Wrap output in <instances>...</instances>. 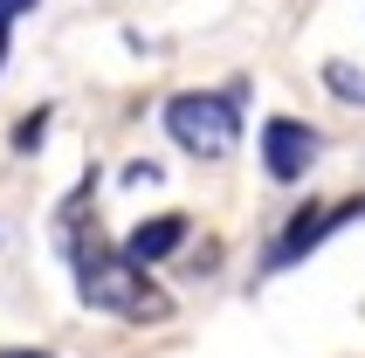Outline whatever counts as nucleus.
<instances>
[{
  "label": "nucleus",
  "mask_w": 365,
  "mask_h": 358,
  "mask_svg": "<svg viewBox=\"0 0 365 358\" xmlns=\"http://www.w3.org/2000/svg\"><path fill=\"white\" fill-rule=\"evenodd\" d=\"M62 241H69V269H76V297L90 310H110V317H131V324H159L173 317V297L145 276L138 262L124 255L118 241L97 235V220L76 214V200L62 207Z\"/></svg>",
  "instance_id": "nucleus-1"
},
{
  "label": "nucleus",
  "mask_w": 365,
  "mask_h": 358,
  "mask_svg": "<svg viewBox=\"0 0 365 358\" xmlns=\"http://www.w3.org/2000/svg\"><path fill=\"white\" fill-rule=\"evenodd\" d=\"M165 138L193 159H227L242 145V90H180L165 103Z\"/></svg>",
  "instance_id": "nucleus-2"
},
{
  "label": "nucleus",
  "mask_w": 365,
  "mask_h": 358,
  "mask_svg": "<svg viewBox=\"0 0 365 358\" xmlns=\"http://www.w3.org/2000/svg\"><path fill=\"white\" fill-rule=\"evenodd\" d=\"M345 220H365V193H351V200H331V207H297L289 214V227L276 241H269V255H262V269L269 276H283V269H297V262L310 255V248H324Z\"/></svg>",
  "instance_id": "nucleus-3"
},
{
  "label": "nucleus",
  "mask_w": 365,
  "mask_h": 358,
  "mask_svg": "<svg viewBox=\"0 0 365 358\" xmlns=\"http://www.w3.org/2000/svg\"><path fill=\"white\" fill-rule=\"evenodd\" d=\"M317 152H324V138H317L304 118H269L262 124V173L276 179V186H297V179L317 165Z\"/></svg>",
  "instance_id": "nucleus-4"
},
{
  "label": "nucleus",
  "mask_w": 365,
  "mask_h": 358,
  "mask_svg": "<svg viewBox=\"0 0 365 358\" xmlns=\"http://www.w3.org/2000/svg\"><path fill=\"white\" fill-rule=\"evenodd\" d=\"M186 235H193V220H186V214H159V220H138L118 248L138 262V269H152V262H165L173 248H186Z\"/></svg>",
  "instance_id": "nucleus-5"
},
{
  "label": "nucleus",
  "mask_w": 365,
  "mask_h": 358,
  "mask_svg": "<svg viewBox=\"0 0 365 358\" xmlns=\"http://www.w3.org/2000/svg\"><path fill=\"white\" fill-rule=\"evenodd\" d=\"M324 83H331V97H345V103L365 111V76L351 69V62H324Z\"/></svg>",
  "instance_id": "nucleus-6"
},
{
  "label": "nucleus",
  "mask_w": 365,
  "mask_h": 358,
  "mask_svg": "<svg viewBox=\"0 0 365 358\" xmlns=\"http://www.w3.org/2000/svg\"><path fill=\"white\" fill-rule=\"evenodd\" d=\"M41 131H48V111H35V118L21 124V131H14V145H21V152H28V145H41Z\"/></svg>",
  "instance_id": "nucleus-7"
},
{
  "label": "nucleus",
  "mask_w": 365,
  "mask_h": 358,
  "mask_svg": "<svg viewBox=\"0 0 365 358\" xmlns=\"http://www.w3.org/2000/svg\"><path fill=\"white\" fill-rule=\"evenodd\" d=\"M7 35H14V21H0V69H7Z\"/></svg>",
  "instance_id": "nucleus-8"
},
{
  "label": "nucleus",
  "mask_w": 365,
  "mask_h": 358,
  "mask_svg": "<svg viewBox=\"0 0 365 358\" xmlns=\"http://www.w3.org/2000/svg\"><path fill=\"white\" fill-rule=\"evenodd\" d=\"M14 358H48V352H14Z\"/></svg>",
  "instance_id": "nucleus-9"
},
{
  "label": "nucleus",
  "mask_w": 365,
  "mask_h": 358,
  "mask_svg": "<svg viewBox=\"0 0 365 358\" xmlns=\"http://www.w3.org/2000/svg\"><path fill=\"white\" fill-rule=\"evenodd\" d=\"M0 358H14V352H0Z\"/></svg>",
  "instance_id": "nucleus-10"
}]
</instances>
